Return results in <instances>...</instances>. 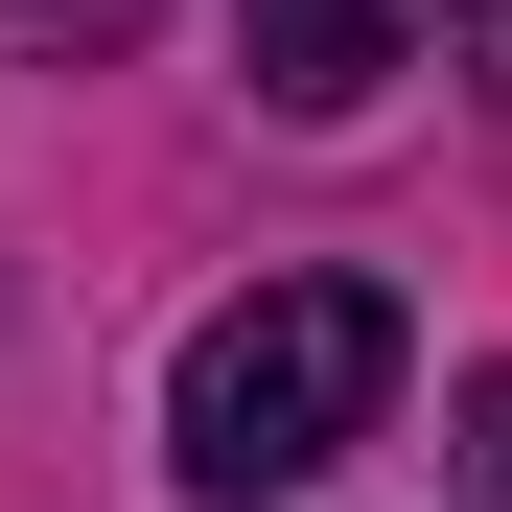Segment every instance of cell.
<instances>
[{"instance_id": "obj_1", "label": "cell", "mask_w": 512, "mask_h": 512, "mask_svg": "<svg viewBox=\"0 0 512 512\" xmlns=\"http://www.w3.org/2000/svg\"><path fill=\"white\" fill-rule=\"evenodd\" d=\"M373 396H396V303L373 280H256V303L187 326V373H163V466H187L210 512L326 489V466L373 443Z\"/></svg>"}, {"instance_id": "obj_2", "label": "cell", "mask_w": 512, "mask_h": 512, "mask_svg": "<svg viewBox=\"0 0 512 512\" xmlns=\"http://www.w3.org/2000/svg\"><path fill=\"white\" fill-rule=\"evenodd\" d=\"M233 47H256L280 117H350L373 70H419V0H233Z\"/></svg>"}, {"instance_id": "obj_3", "label": "cell", "mask_w": 512, "mask_h": 512, "mask_svg": "<svg viewBox=\"0 0 512 512\" xmlns=\"http://www.w3.org/2000/svg\"><path fill=\"white\" fill-rule=\"evenodd\" d=\"M466 489L512 512V373H466Z\"/></svg>"}, {"instance_id": "obj_4", "label": "cell", "mask_w": 512, "mask_h": 512, "mask_svg": "<svg viewBox=\"0 0 512 512\" xmlns=\"http://www.w3.org/2000/svg\"><path fill=\"white\" fill-rule=\"evenodd\" d=\"M0 24H47V47H117V24H140V0H0Z\"/></svg>"}, {"instance_id": "obj_5", "label": "cell", "mask_w": 512, "mask_h": 512, "mask_svg": "<svg viewBox=\"0 0 512 512\" xmlns=\"http://www.w3.org/2000/svg\"><path fill=\"white\" fill-rule=\"evenodd\" d=\"M466 94H512V0H466Z\"/></svg>"}]
</instances>
